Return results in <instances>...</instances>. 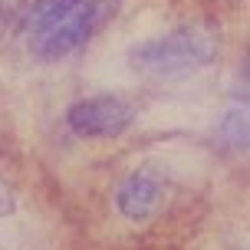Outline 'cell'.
Here are the masks:
<instances>
[{"mask_svg": "<svg viewBox=\"0 0 250 250\" xmlns=\"http://www.w3.org/2000/svg\"><path fill=\"white\" fill-rule=\"evenodd\" d=\"M13 211H17V194H13L10 181L0 175V217H10Z\"/></svg>", "mask_w": 250, "mask_h": 250, "instance_id": "8992f818", "label": "cell"}, {"mask_svg": "<svg viewBox=\"0 0 250 250\" xmlns=\"http://www.w3.org/2000/svg\"><path fill=\"white\" fill-rule=\"evenodd\" d=\"M171 194L168 175L158 168H135L119 181L115 188V211L132 224H145L151 217H158L165 201Z\"/></svg>", "mask_w": 250, "mask_h": 250, "instance_id": "277c9868", "label": "cell"}, {"mask_svg": "<svg viewBox=\"0 0 250 250\" xmlns=\"http://www.w3.org/2000/svg\"><path fill=\"white\" fill-rule=\"evenodd\" d=\"M217 43L204 26H178L171 33L151 37L128 53L132 69L151 79H178L208 66L214 60Z\"/></svg>", "mask_w": 250, "mask_h": 250, "instance_id": "7a4b0ae2", "label": "cell"}, {"mask_svg": "<svg viewBox=\"0 0 250 250\" xmlns=\"http://www.w3.org/2000/svg\"><path fill=\"white\" fill-rule=\"evenodd\" d=\"M112 17V0H33L23 13V43L40 62L66 60Z\"/></svg>", "mask_w": 250, "mask_h": 250, "instance_id": "6da1fadb", "label": "cell"}, {"mask_svg": "<svg viewBox=\"0 0 250 250\" xmlns=\"http://www.w3.org/2000/svg\"><path fill=\"white\" fill-rule=\"evenodd\" d=\"M132 122H135L132 102L122 96H112V92L79 99L66 112L69 132L79 138H119L122 132L132 128Z\"/></svg>", "mask_w": 250, "mask_h": 250, "instance_id": "3957f363", "label": "cell"}, {"mask_svg": "<svg viewBox=\"0 0 250 250\" xmlns=\"http://www.w3.org/2000/svg\"><path fill=\"white\" fill-rule=\"evenodd\" d=\"M221 132H224L227 145H234V148H244L247 145V109L240 105V109H230L221 125Z\"/></svg>", "mask_w": 250, "mask_h": 250, "instance_id": "5b68a950", "label": "cell"}]
</instances>
